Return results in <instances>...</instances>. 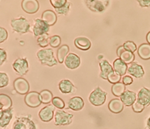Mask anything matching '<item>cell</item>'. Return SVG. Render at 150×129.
<instances>
[{
  "label": "cell",
  "mask_w": 150,
  "mask_h": 129,
  "mask_svg": "<svg viewBox=\"0 0 150 129\" xmlns=\"http://www.w3.org/2000/svg\"><path fill=\"white\" fill-rule=\"evenodd\" d=\"M37 56L43 64L52 67L57 63L56 59L54 57L53 51L52 49H41L38 52Z\"/></svg>",
  "instance_id": "6da1fadb"
},
{
  "label": "cell",
  "mask_w": 150,
  "mask_h": 129,
  "mask_svg": "<svg viewBox=\"0 0 150 129\" xmlns=\"http://www.w3.org/2000/svg\"><path fill=\"white\" fill-rule=\"evenodd\" d=\"M106 92L102 90L100 87H97L90 94L89 101L94 106H101L104 103L106 99Z\"/></svg>",
  "instance_id": "7a4b0ae2"
},
{
  "label": "cell",
  "mask_w": 150,
  "mask_h": 129,
  "mask_svg": "<svg viewBox=\"0 0 150 129\" xmlns=\"http://www.w3.org/2000/svg\"><path fill=\"white\" fill-rule=\"evenodd\" d=\"M11 25L15 31L21 33L28 32L30 28V24L29 22L25 18L22 17L12 19L11 21Z\"/></svg>",
  "instance_id": "3957f363"
},
{
  "label": "cell",
  "mask_w": 150,
  "mask_h": 129,
  "mask_svg": "<svg viewBox=\"0 0 150 129\" xmlns=\"http://www.w3.org/2000/svg\"><path fill=\"white\" fill-rule=\"evenodd\" d=\"M73 115L63 110H57L55 114V124L57 125H65L70 124L72 122Z\"/></svg>",
  "instance_id": "277c9868"
},
{
  "label": "cell",
  "mask_w": 150,
  "mask_h": 129,
  "mask_svg": "<svg viewBox=\"0 0 150 129\" xmlns=\"http://www.w3.org/2000/svg\"><path fill=\"white\" fill-rule=\"evenodd\" d=\"M87 7L93 12H102L105 11L109 4V1L89 0L85 1Z\"/></svg>",
  "instance_id": "5b68a950"
},
{
  "label": "cell",
  "mask_w": 150,
  "mask_h": 129,
  "mask_svg": "<svg viewBox=\"0 0 150 129\" xmlns=\"http://www.w3.org/2000/svg\"><path fill=\"white\" fill-rule=\"evenodd\" d=\"M13 129H36L33 121L27 117L18 118L13 125Z\"/></svg>",
  "instance_id": "8992f818"
},
{
  "label": "cell",
  "mask_w": 150,
  "mask_h": 129,
  "mask_svg": "<svg viewBox=\"0 0 150 129\" xmlns=\"http://www.w3.org/2000/svg\"><path fill=\"white\" fill-rule=\"evenodd\" d=\"M25 102L27 106L30 107L35 108L39 106L42 103L40 93L36 91L28 93L25 97Z\"/></svg>",
  "instance_id": "52a82bcc"
},
{
  "label": "cell",
  "mask_w": 150,
  "mask_h": 129,
  "mask_svg": "<svg viewBox=\"0 0 150 129\" xmlns=\"http://www.w3.org/2000/svg\"><path fill=\"white\" fill-rule=\"evenodd\" d=\"M12 67L15 72L19 75L25 74L29 70L28 63L26 59L18 58L12 64Z\"/></svg>",
  "instance_id": "ba28073f"
},
{
  "label": "cell",
  "mask_w": 150,
  "mask_h": 129,
  "mask_svg": "<svg viewBox=\"0 0 150 129\" xmlns=\"http://www.w3.org/2000/svg\"><path fill=\"white\" fill-rule=\"evenodd\" d=\"M49 26L42 19H35L33 31L35 36H40L44 33H46L49 31Z\"/></svg>",
  "instance_id": "9c48e42d"
},
{
  "label": "cell",
  "mask_w": 150,
  "mask_h": 129,
  "mask_svg": "<svg viewBox=\"0 0 150 129\" xmlns=\"http://www.w3.org/2000/svg\"><path fill=\"white\" fill-rule=\"evenodd\" d=\"M13 87L16 91L21 94H26L29 90V84L23 78L16 79L13 82Z\"/></svg>",
  "instance_id": "30bf717a"
},
{
  "label": "cell",
  "mask_w": 150,
  "mask_h": 129,
  "mask_svg": "<svg viewBox=\"0 0 150 129\" xmlns=\"http://www.w3.org/2000/svg\"><path fill=\"white\" fill-rule=\"evenodd\" d=\"M117 56L124 62L126 64H129L132 63L135 58V56L133 53L126 50L123 46H120L117 50Z\"/></svg>",
  "instance_id": "8fae6325"
},
{
  "label": "cell",
  "mask_w": 150,
  "mask_h": 129,
  "mask_svg": "<svg viewBox=\"0 0 150 129\" xmlns=\"http://www.w3.org/2000/svg\"><path fill=\"white\" fill-rule=\"evenodd\" d=\"M64 64L69 69H76L80 64V59L76 54L70 53L66 56L64 60Z\"/></svg>",
  "instance_id": "7c38bea8"
},
{
  "label": "cell",
  "mask_w": 150,
  "mask_h": 129,
  "mask_svg": "<svg viewBox=\"0 0 150 129\" xmlns=\"http://www.w3.org/2000/svg\"><path fill=\"white\" fill-rule=\"evenodd\" d=\"M54 107L52 105H49L43 107L39 113L40 120L45 122L50 121L53 117Z\"/></svg>",
  "instance_id": "4fadbf2b"
},
{
  "label": "cell",
  "mask_w": 150,
  "mask_h": 129,
  "mask_svg": "<svg viewBox=\"0 0 150 129\" xmlns=\"http://www.w3.org/2000/svg\"><path fill=\"white\" fill-rule=\"evenodd\" d=\"M39 3L36 0H23L22 2V8L23 11L28 13H33L39 9Z\"/></svg>",
  "instance_id": "5bb4252c"
},
{
  "label": "cell",
  "mask_w": 150,
  "mask_h": 129,
  "mask_svg": "<svg viewBox=\"0 0 150 129\" xmlns=\"http://www.w3.org/2000/svg\"><path fill=\"white\" fill-rule=\"evenodd\" d=\"M137 101L144 106L150 104V90L145 87L142 88L138 93Z\"/></svg>",
  "instance_id": "9a60e30c"
},
{
  "label": "cell",
  "mask_w": 150,
  "mask_h": 129,
  "mask_svg": "<svg viewBox=\"0 0 150 129\" xmlns=\"http://www.w3.org/2000/svg\"><path fill=\"white\" fill-rule=\"evenodd\" d=\"M120 99L126 106H130L135 102L136 94L134 91L126 90L120 96Z\"/></svg>",
  "instance_id": "2e32d148"
},
{
  "label": "cell",
  "mask_w": 150,
  "mask_h": 129,
  "mask_svg": "<svg viewBox=\"0 0 150 129\" xmlns=\"http://www.w3.org/2000/svg\"><path fill=\"white\" fill-rule=\"evenodd\" d=\"M128 73L136 78H141L144 74V70L142 67L137 63L132 62L127 69Z\"/></svg>",
  "instance_id": "e0dca14e"
},
{
  "label": "cell",
  "mask_w": 150,
  "mask_h": 129,
  "mask_svg": "<svg viewBox=\"0 0 150 129\" xmlns=\"http://www.w3.org/2000/svg\"><path fill=\"white\" fill-rule=\"evenodd\" d=\"M99 64L101 68V73L100 76L104 79H107L108 74L114 71L112 67L106 60H100Z\"/></svg>",
  "instance_id": "ac0fdd59"
},
{
  "label": "cell",
  "mask_w": 150,
  "mask_h": 129,
  "mask_svg": "<svg viewBox=\"0 0 150 129\" xmlns=\"http://www.w3.org/2000/svg\"><path fill=\"white\" fill-rule=\"evenodd\" d=\"M42 19L49 26H52L56 22L57 16L53 11L46 10L42 13Z\"/></svg>",
  "instance_id": "d6986e66"
},
{
  "label": "cell",
  "mask_w": 150,
  "mask_h": 129,
  "mask_svg": "<svg viewBox=\"0 0 150 129\" xmlns=\"http://www.w3.org/2000/svg\"><path fill=\"white\" fill-rule=\"evenodd\" d=\"M13 110L12 108H9L6 110H1L0 111V126L4 127L7 125L12 117Z\"/></svg>",
  "instance_id": "ffe728a7"
},
{
  "label": "cell",
  "mask_w": 150,
  "mask_h": 129,
  "mask_svg": "<svg viewBox=\"0 0 150 129\" xmlns=\"http://www.w3.org/2000/svg\"><path fill=\"white\" fill-rule=\"evenodd\" d=\"M84 103L83 100L80 97H74L68 101V106L72 110L77 111L82 109Z\"/></svg>",
  "instance_id": "44dd1931"
},
{
  "label": "cell",
  "mask_w": 150,
  "mask_h": 129,
  "mask_svg": "<svg viewBox=\"0 0 150 129\" xmlns=\"http://www.w3.org/2000/svg\"><path fill=\"white\" fill-rule=\"evenodd\" d=\"M74 43L77 48L83 50H87L91 47V42L85 37L77 38L75 39Z\"/></svg>",
  "instance_id": "7402d4cb"
},
{
  "label": "cell",
  "mask_w": 150,
  "mask_h": 129,
  "mask_svg": "<svg viewBox=\"0 0 150 129\" xmlns=\"http://www.w3.org/2000/svg\"><path fill=\"white\" fill-rule=\"evenodd\" d=\"M124 104L118 99H114L108 103L109 110L114 113H119L123 110Z\"/></svg>",
  "instance_id": "603a6c76"
},
{
  "label": "cell",
  "mask_w": 150,
  "mask_h": 129,
  "mask_svg": "<svg viewBox=\"0 0 150 129\" xmlns=\"http://www.w3.org/2000/svg\"><path fill=\"white\" fill-rule=\"evenodd\" d=\"M114 71L121 76H123L126 73L128 66L127 64L120 59H117L113 63Z\"/></svg>",
  "instance_id": "cb8c5ba5"
},
{
  "label": "cell",
  "mask_w": 150,
  "mask_h": 129,
  "mask_svg": "<svg viewBox=\"0 0 150 129\" xmlns=\"http://www.w3.org/2000/svg\"><path fill=\"white\" fill-rule=\"evenodd\" d=\"M138 54L139 57L144 60L150 59V45L149 43H143L138 49Z\"/></svg>",
  "instance_id": "d4e9b609"
},
{
  "label": "cell",
  "mask_w": 150,
  "mask_h": 129,
  "mask_svg": "<svg viewBox=\"0 0 150 129\" xmlns=\"http://www.w3.org/2000/svg\"><path fill=\"white\" fill-rule=\"evenodd\" d=\"M60 90L63 93H69L73 92L74 90V87L71 82L69 80H63L59 84Z\"/></svg>",
  "instance_id": "484cf974"
},
{
  "label": "cell",
  "mask_w": 150,
  "mask_h": 129,
  "mask_svg": "<svg viewBox=\"0 0 150 129\" xmlns=\"http://www.w3.org/2000/svg\"><path fill=\"white\" fill-rule=\"evenodd\" d=\"M12 104L11 99L6 94H0V108L1 110H6L11 108Z\"/></svg>",
  "instance_id": "4316f807"
},
{
  "label": "cell",
  "mask_w": 150,
  "mask_h": 129,
  "mask_svg": "<svg viewBox=\"0 0 150 129\" xmlns=\"http://www.w3.org/2000/svg\"><path fill=\"white\" fill-rule=\"evenodd\" d=\"M69 51V47L66 45H64L58 49L57 52V58L60 63H62L63 62Z\"/></svg>",
  "instance_id": "83f0119b"
},
{
  "label": "cell",
  "mask_w": 150,
  "mask_h": 129,
  "mask_svg": "<svg viewBox=\"0 0 150 129\" xmlns=\"http://www.w3.org/2000/svg\"><path fill=\"white\" fill-rule=\"evenodd\" d=\"M125 86L123 83L118 82L114 84L111 87V91L112 94L115 96H121L122 94L125 91Z\"/></svg>",
  "instance_id": "f1b7e54d"
},
{
  "label": "cell",
  "mask_w": 150,
  "mask_h": 129,
  "mask_svg": "<svg viewBox=\"0 0 150 129\" xmlns=\"http://www.w3.org/2000/svg\"><path fill=\"white\" fill-rule=\"evenodd\" d=\"M40 97L42 103L48 104L53 100V94L48 90H43L40 92Z\"/></svg>",
  "instance_id": "f546056e"
},
{
  "label": "cell",
  "mask_w": 150,
  "mask_h": 129,
  "mask_svg": "<svg viewBox=\"0 0 150 129\" xmlns=\"http://www.w3.org/2000/svg\"><path fill=\"white\" fill-rule=\"evenodd\" d=\"M49 40H50L49 36L46 33L39 36V38H38L37 42L40 47H45L48 45V44L49 43Z\"/></svg>",
  "instance_id": "4dcf8cb0"
},
{
  "label": "cell",
  "mask_w": 150,
  "mask_h": 129,
  "mask_svg": "<svg viewBox=\"0 0 150 129\" xmlns=\"http://www.w3.org/2000/svg\"><path fill=\"white\" fill-rule=\"evenodd\" d=\"M107 79L109 81V82H110L111 83L115 84L118 83L119 81L120 80L121 75H120L118 73H117L115 71H113L108 74Z\"/></svg>",
  "instance_id": "1f68e13d"
},
{
  "label": "cell",
  "mask_w": 150,
  "mask_h": 129,
  "mask_svg": "<svg viewBox=\"0 0 150 129\" xmlns=\"http://www.w3.org/2000/svg\"><path fill=\"white\" fill-rule=\"evenodd\" d=\"M61 43V38L58 35H54L50 38L49 44L53 47H58Z\"/></svg>",
  "instance_id": "d6a6232c"
},
{
  "label": "cell",
  "mask_w": 150,
  "mask_h": 129,
  "mask_svg": "<svg viewBox=\"0 0 150 129\" xmlns=\"http://www.w3.org/2000/svg\"><path fill=\"white\" fill-rule=\"evenodd\" d=\"M52 101V104H53V106H54L56 107H57L59 109H62L65 106V103H64V101L61 98H60L59 97H54Z\"/></svg>",
  "instance_id": "836d02e7"
},
{
  "label": "cell",
  "mask_w": 150,
  "mask_h": 129,
  "mask_svg": "<svg viewBox=\"0 0 150 129\" xmlns=\"http://www.w3.org/2000/svg\"><path fill=\"white\" fill-rule=\"evenodd\" d=\"M123 47L126 50L131 52L132 53L134 52L137 50L136 45L132 41L125 42L123 45Z\"/></svg>",
  "instance_id": "e575fe53"
},
{
  "label": "cell",
  "mask_w": 150,
  "mask_h": 129,
  "mask_svg": "<svg viewBox=\"0 0 150 129\" xmlns=\"http://www.w3.org/2000/svg\"><path fill=\"white\" fill-rule=\"evenodd\" d=\"M50 2L55 9L63 6L67 2L66 0H50Z\"/></svg>",
  "instance_id": "d590c367"
},
{
  "label": "cell",
  "mask_w": 150,
  "mask_h": 129,
  "mask_svg": "<svg viewBox=\"0 0 150 129\" xmlns=\"http://www.w3.org/2000/svg\"><path fill=\"white\" fill-rule=\"evenodd\" d=\"M9 79L6 74L1 72L0 73V87H3L8 84Z\"/></svg>",
  "instance_id": "8d00e7d4"
},
{
  "label": "cell",
  "mask_w": 150,
  "mask_h": 129,
  "mask_svg": "<svg viewBox=\"0 0 150 129\" xmlns=\"http://www.w3.org/2000/svg\"><path fill=\"white\" fill-rule=\"evenodd\" d=\"M70 4L69 2H67L63 6L60 8H57L55 9L57 13L59 14H63V15H66L67 13L68 12L69 8H70Z\"/></svg>",
  "instance_id": "74e56055"
},
{
  "label": "cell",
  "mask_w": 150,
  "mask_h": 129,
  "mask_svg": "<svg viewBox=\"0 0 150 129\" xmlns=\"http://www.w3.org/2000/svg\"><path fill=\"white\" fill-rule=\"evenodd\" d=\"M132 106V109H133L134 111H135V113L142 112L144 110V107H145L143 105L139 103L137 101H136Z\"/></svg>",
  "instance_id": "f35d334b"
},
{
  "label": "cell",
  "mask_w": 150,
  "mask_h": 129,
  "mask_svg": "<svg viewBox=\"0 0 150 129\" xmlns=\"http://www.w3.org/2000/svg\"><path fill=\"white\" fill-rule=\"evenodd\" d=\"M8 37V33L5 29L1 27L0 28V43L3 42Z\"/></svg>",
  "instance_id": "ab89813d"
},
{
  "label": "cell",
  "mask_w": 150,
  "mask_h": 129,
  "mask_svg": "<svg viewBox=\"0 0 150 129\" xmlns=\"http://www.w3.org/2000/svg\"><path fill=\"white\" fill-rule=\"evenodd\" d=\"M6 58V53L4 49H0V65H1Z\"/></svg>",
  "instance_id": "60d3db41"
},
{
  "label": "cell",
  "mask_w": 150,
  "mask_h": 129,
  "mask_svg": "<svg viewBox=\"0 0 150 129\" xmlns=\"http://www.w3.org/2000/svg\"><path fill=\"white\" fill-rule=\"evenodd\" d=\"M133 82V79L131 77L129 76H124L122 78V83L125 85H129L131 84Z\"/></svg>",
  "instance_id": "b9f144b4"
},
{
  "label": "cell",
  "mask_w": 150,
  "mask_h": 129,
  "mask_svg": "<svg viewBox=\"0 0 150 129\" xmlns=\"http://www.w3.org/2000/svg\"><path fill=\"white\" fill-rule=\"evenodd\" d=\"M139 5L142 6H150V0H139L138 1Z\"/></svg>",
  "instance_id": "7bdbcfd3"
},
{
  "label": "cell",
  "mask_w": 150,
  "mask_h": 129,
  "mask_svg": "<svg viewBox=\"0 0 150 129\" xmlns=\"http://www.w3.org/2000/svg\"><path fill=\"white\" fill-rule=\"evenodd\" d=\"M146 40L148 43L150 45V32H149L146 35Z\"/></svg>",
  "instance_id": "ee69618b"
},
{
  "label": "cell",
  "mask_w": 150,
  "mask_h": 129,
  "mask_svg": "<svg viewBox=\"0 0 150 129\" xmlns=\"http://www.w3.org/2000/svg\"><path fill=\"white\" fill-rule=\"evenodd\" d=\"M147 127H148V129H150V116L148 118L147 121Z\"/></svg>",
  "instance_id": "f6af8a7d"
}]
</instances>
